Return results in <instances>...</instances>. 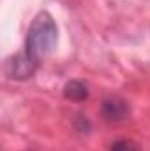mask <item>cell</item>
<instances>
[{
  "label": "cell",
  "instance_id": "1",
  "mask_svg": "<svg viewBox=\"0 0 150 151\" xmlns=\"http://www.w3.org/2000/svg\"><path fill=\"white\" fill-rule=\"evenodd\" d=\"M57 40L58 30L55 19L50 12L41 11L27 32L25 49L5 60V76L16 81L32 77L41 65V60L55 49Z\"/></svg>",
  "mask_w": 150,
  "mask_h": 151
},
{
  "label": "cell",
  "instance_id": "2",
  "mask_svg": "<svg viewBox=\"0 0 150 151\" xmlns=\"http://www.w3.org/2000/svg\"><path fill=\"white\" fill-rule=\"evenodd\" d=\"M101 113L104 116L106 121H124L127 116H129V104L117 97V95H111V97H106L103 100V107H101Z\"/></svg>",
  "mask_w": 150,
  "mask_h": 151
},
{
  "label": "cell",
  "instance_id": "3",
  "mask_svg": "<svg viewBox=\"0 0 150 151\" xmlns=\"http://www.w3.org/2000/svg\"><path fill=\"white\" fill-rule=\"evenodd\" d=\"M64 97L69 99V100H76V102H81L88 97V88L85 83L78 81V79H73L69 83H66L64 86Z\"/></svg>",
  "mask_w": 150,
  "mask_h": 151
},
{
  "label": "cell",
  "instance_id": "4",
  "mask_svg": "<svg viewBox=\"0 0 150 151\" xmlns=\"http://www.w3.org/2000/svg\"><path fill=\"white\" fill-rule=\"evenodd\" d=\"M110 151H141L140 146L131 139H118L111 144Z\"/></svg>",
  "mask_w": 150,
  "mask_h": 151
}]
</instances>
